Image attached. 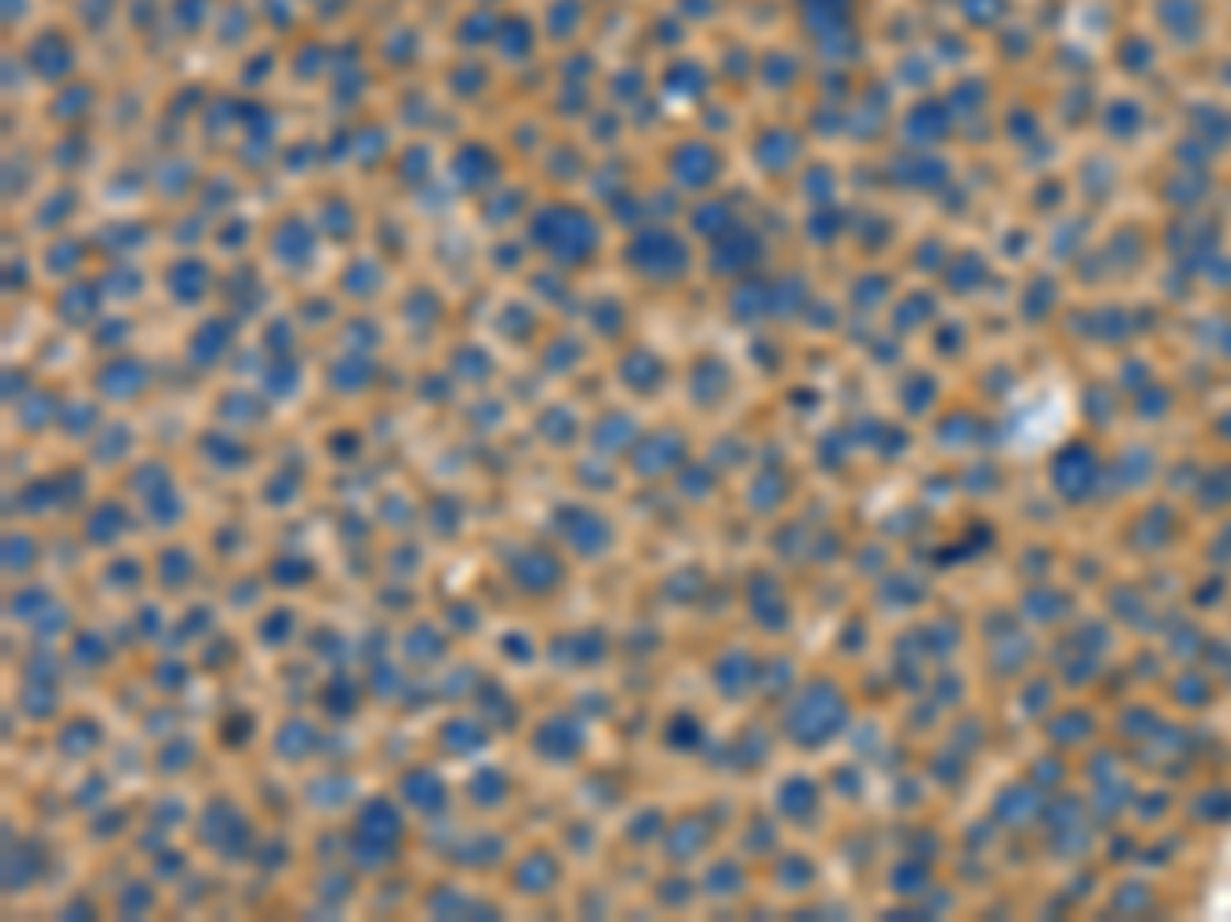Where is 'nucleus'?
Returning <instances> with one entry per match:
<instances>
[{
  "mask_svg": "<svg viewBox=\"0 0 1231 922\" xmlns=\"http://www.w3.org/2000/svg\"><path fill=\"white\" fill-rule=\"evenodd\" d=\"M251 734H255V714H251V710H235V714H226V726H222L226 743L239 746L242 738H251Z\"/></svg>",
  "mask_w": 1231,
  "mask_h": 922,
  "instance_id": "32",
  "label": "nucleus"
},
{
  "mask_svg": "<svg viewBox=\"0 0 1231 922\" xmlns=\"http://www.w3.org/2000/svg\"><path fill=\"white\" fill-rule=\"evenodd\" d=\"M530 746L546 762H575L587 746V729L579 726V717H546L530 734Z\"/></svg>",
  "mask_w": 1231,
  "mask_h": 922,
  "instance_id": "6",
  "label": "nucleus"
},
{
  "mask_svg": "<svg viewBox=\"0 0 1231 922\" xmlns=\"http://www.w3.org/2000/svg\"><path fill=\"white\" fill-rule=\"evenodd\" d=\"M534 239L551 254H558V259H584L596 246V226L587 222L584 213H575V209H546L538 218Z\"/></svg>",
  "mask_w": 1231,
  "mask_h": 922,
  "instance_id": "4",
  "label": "nucleus"
},
{
  "mask_svg": "<svg viewBox=\"0 0 1231 922\" xmlns=\"http://www.w3.org/2000/svg\"><path fill=\"white\" fill-rule=\"evenodd\" d=\"M551 529H555L558 541H563L575 558H584V562L603 558L616 541L612 522L591 505H558L555 513H551Z\"/></svg>",
  "mask_w": 1231,
  "mask_h": 922,
  "instance_id": "2",
  "label": "nucleus"
},
{
  "mask_svg": "<svg viewBox=\"0 0 1231 922\" xmlns=\"http://www.w3.org/2000/svg\"><path fill=\"white\" fill-rule=\"evenodd\" d=\"M706 845H710V824L702 816H682L674 820V828H665L669 861H694L706 853Z\"/></svg>",
  "mask_w": 1231,
  "mask_h": 922,
  "instance_id": "13",
  "label": "nucleus"
},
{
  "mask_svg": "<svg viewBox=\"0 0 1231 922\" xmlns=\"http://www.w3.org/2000/svg\"><path fill=\"white\" fill-rule=\"evenodd\" d=\"M135 492H140V501L149 505V517L156 525H173L181 517V492L177 484H173V476H168V468H161V463H149L140 476H135Z\"/></svg>",
  "mask_w": 1231,
  "mask_h": 922,
  "instance_id": "10",
  "label": "nucleus"
},
{
  "mask_svg": "<svg viewBox=\"0 0 1231 922\" xmlns=\"http://www.w3.org/2000/svg\"><path fill=\"white\" fill-rule=\"evenodd\" d=\"M292 627H296V611L292 607L268 611V615H263V624H259V644H263V648H280V644H287Z\"/></svg>",
  "mask_w": 1231,
  "mask_h": 922,
  "instance_id": "26",
  "label": "nucleus"
},
{
  "mask_svg": "<svg viewBox=\"0 0 1231 922\" xmlns=\"http://www.w3.org/2000/svg\"><path fill=\"white\" fill-rule=\"evenodd\" d=\"M406 836L403 808L391 795H370L349 824V857L358 869H386Z\"/></svg>",
  "mask_w": 1231,
  "mask_h": 922,
  "instance_id": "1",
  "label": "nucleus"
},
{
  "mask_svg": "<svg viewBox=\"0 0 1231 922\" xmlns=\"http://www.w3.org/2000/svg\"><path fill=\"white\" fill-rule=\"evenodd\" d=\"M682 439L677 435H657V439H645V443L636 447V460H632V468L641 472V476H665V472H674L677 463H682Z\"/></svg>",
  "mask_w": 1231,
  "mask_h": 922,
  "instance_id": "14",
  "label": "nucleus"
},
{
  "mask_svg": "<svg viewBox=\"0 0 1231 922\" xmlns=\"http://www.w3.org/2000/svg\"><path fill=\"white\" fill-rule=\"evenodd\" d=\"M313 574H316L313 562L301 558V553H284V558L271 562V579L280 582V586H301V582H308Z\"/></svg>",
  "mask_w": 1231,
  "mask_h": 922,
  "instance_id": "28",
  "label": "nucleus"
},
{
  "mask_svg": "<svg viewBox=\"0 0 1231 922\" xmlns=\"http://www.w3.org/2000/svg\"><path fill=\"white\" fill-rule=\"evenodd\" d=\"M439 746H444L448 755H460V759L484 750V746H489L484 717L477 714V717H451V722H444V729H439Z\"/></svg>",
  "mask_w": 1231,
  "mask_h": 922,
  "instance_id": "15",
  "label": "nucleus"
},
{
  "mask_svg": "<svg viewBox=\"0 0 1231 922\" xmlns=\"http://www.w3.org/2000/svg\"><path fill=\"white\" fill-rule=\"evenodd\" d=\"M361 705V689L353 677H346V672H333L329 681H325V689H320V710L329 717H349L358 714Z\"/></svg>",
  "mask_w": 1231,
  "mask_h": 922,
  "instance_id": "20",
  "label": "nucleus"
},
{
  "mask_svg": "<svg viewBox=\"0 0 1231 922\" xmlns=\"http://www.w3.org/2000/svg\"><path fill=\"white\" fill-rule=\"evenodd\" d=\"M477 714H481L484 722H497V726H513L518 705H513V701L505 698L493 681H484L481 689H477Z\"/></svg>",
  "mask_w": 1231,
  "mask_h": 922,
  "instance_id": "25",
  "label": "nucleus"
},
{
  "mask_svg": "<svg viewBox=\"0 0 1231 922\" xmlns=\"http://www.w3.org/2000/svg\"><path fill=\"white\" fill-rule=\"evenodd\" d=\"M185 296L181 299H197L201 296V287H206V271L197 267V263H185ZM173 283H181V275H173Z\"/></svg>",
  "mask_w": 1231,
  "mask_h": 922,
  "instance_id": "34",
  "label": "nucleus"
},
{
  "mask_svg": "<svg viewBox=\"0 0 1231 922\" xmlns=\"http://www.w3.org/2000/svg\"><path fill=\"white\" fill-rule=\"evenodd\" d=\"M128 508L120 501H99V505L87 513V525H83V537L87 546H116L123 534H128Z\"/></svg>",
  "mask_w": 1231,
  "mask_h": 922,
  "instance_id": "12",
  "label": "nucleus"
},
{
  "mask_svg": "<svg viewBox=\"0 0 1231 922\" xmlns=\"http://www.w3.org/2000/svg\"><path fill=\"white\" fill-rule=\"evenodd\" d=\"M197 833H201V841L210 848H218L222 857H247V853H251V824H247L239 803L226 800V795L206 808Z\"/></svg>",
  "mask_w": 1231,
  "mask_h": 922,
  "instance_id": "5",
  "label": "nucleus"
},
{
  "mask_svg": "<svg viewBox=\"0 0 1231 922\" xmlns=\"http://www.w3.org/2000/svg\"><path fill=\"white\" fill-rule=\"evenodd\" d=\"M149 907H152V890L149 886H140V881H135L132 890H128V898L120 902L123 914H140V910H149Z\"/></svg>",
  "mask_w": 1231,
  "mask_h": 922,
  "instance_id": "36",
  "label": "nucleus"
},
{
  "mask_svg": "<svg viewBox=\"0 0 1231 922\" xmlns=\"http://www.w3.org/2000/svg\"><path fill=\"white\" fill-rule=\"evenodd\" d=\"M140 579H144V566L135 558H116L107 566V582H116V586H140Z\"/></svg>",
  "mask_w": 1231,
  "mask_h": 922,
  "instance_id": "33",
  "label": "nucleus"
},
{
  "mask_svg": "<svg viewBox=\"0 0 1231 922\" xmlns=\"http://www.w3.org/2000/svg\"><path fill=\"white\" fill-rule=\"evenodd\" d=\"M45 874V848L37 841L4 833V893H25Z\"/></svg>",
  "mask_w": 1231,
  "mask_h": 922,
  "instance_id": "9",
  "label": "nucleus"
},
{
  "mask_svg": "<svg viewBox=\"0 0 1231 922\" xmlns=\"http://www.w3.org/2000/svg\"><path fill=\"white\" fill-rule=\"evenodd\" d=\"M403 652H406V660H415V665H436L439 656L448 652V640H444V632H439L436 624H415L406 632Z\"/></svg>",
  "mask_w": 1231,
  "mask_h": 922,
  "instance_id": "22",
  "label": "nucleus"
},
{
  "mask_svg": "<svg viewBox=\"0 0 1231 922\" xmlns=\"http://www.w3.org/2000/svg\"><path fill=\"white\" fill-rule=\"evenodd\" d=\"M104 386L116 389L111 398H135V389L144 386V370L132 365V361H116V365L104 373Z\"/></svg>",
  "mask_w": 1231,
  "mask_h": 922,
  "instance_id": "27",
  "label": "nucleus"
},
{
  "mask_svg": "<svg viewBox=\"0 0 1231 922\" xmlns=\"http://www.w3.org/2000/svg\"><path fill=\"white\" fill-rule=\"evenodd\" d=\"M510 791H513V783L501 767H477L472 779H468V800L477 803V808H484V812H497L501 803L510 800Z\"/></svg>",
  "mask_w": 1231,
  "mask_h": 922,
  "instance_id": "18",
  "label": "nucleus"
},
{
  "mask_svg": "<svg viewBox=\"0 0 1231 922\" xmlns=\"http://www.w3.org/2000/svg\"><path fill=\"white\" fill-rule=\"evenodd\" d=\"M399 800L415 812V816H439L448 808V779L436 767H411L399 779Z\"/></svg>",
  "mask_w": 1231,
  "mask_h": 922,
  "instance_id": "8",
  "label": "nucleus"
},
{
  "mask_svg": "<svg viewBox=\"0 0 1231 922\" xmlns=\"http://www.w3.org/2000/svg\"><path fill=\"white\" fill-rule=\"evenodd\" d=\"M682 161H690V164H677V177L690 180V185H702V180L715 173V168H710V152L698 149V144H694V149H682Z\"/></svg>",
  "mask_w": 1231,
  "mask_h": 922,
  "instance_id": "30",
  "label": "nucleus"
},
{
  "mask_svg": "<svg viewBox=\"0 0 1231 922\" xmlns=\"http://www.w3.org/2000/svg\"><path fill=\"white\" fill-rule=\"evenodd\" d=\"M629 259L632 267L649 271V275H677V271H686V246L669 230H645L629 246Z\"/></svg>",
  "mask_w": 1231,
  "mask_h": 922,
  "instance_id": "7",
  "label": "nucleus"
},
{
  "mask_svg": "<svg viewBox=\"0 0 1231 922\" xmlns=\"http://www.w3.org/2000/svg\"><path fill=\"white\" fill-rule=\"evenodd\" d=\"M316 750V726L308 717H287L275 729V755L284 762H301Z\"/></svg>",
  "mask_w": 1231,
  "mask_h": 922,
  "instance_id": "17",
  "label": "nucleus"
},
{
  "mask_svg": "<svg viewBox=\"0 0 1231 922\" xmlns=\"http://www.w3.org/2000/svg\"><path fill=\"white\" fill-rule=\"evenodd\" d=\"M505 574L510 582L522 591V595H555L563 579H567V566L555 550H542V546H513L505 553Z\"/></svg>",
  "mask_w": 1231,
  "mask_h": 922,
  "instance_id": "3",
  "label": "nucleus"
},
{
  "mask_svg": "<svg viewBox=\"0 0 1231 922\" xmlns=\"http://www.w3.org/2000/svg\"><path fill=\"white\" fill-rule=\"evenodd\" d=\"M665 746H674V750H682V755H690V750H698L706 738L702 722L694 714H669V722H665Z\"/></svg>",
  "mask_w": 1231,
  "mask_h": 922,
  "instance_id": "24",
  "label": "nucleus"
},
{
  "mask_svg": "<svg viewBox=\"0 0 1231 922\" xmlns=\"http://www.w3.org/2000/svg\"><path fill=\"white\" fill-rule=\"evenodd\" d=\"M555 652H558V660H567L575 669H591V665H600L603 656H608V636H603L600 627H584V632L563 636V640L555 644Z\"/></svg>",
  "mask_w": 1231,
  "mask_h": 922,
  "instance_id": "16",
  "label": "nucleus"
},
{
  "mask_svg": "<svg viewBox=\"0 0 1231 922\" xmlns=\"http://www.w3.org/2000/svg\"><path fill=\"white\" fill-rule=\"evenodd\" d=\"M54 705H58V693H54V684L45 681H25V693H21V710L30 717H50L54 714Z\"/></svg>",
  "mask_w": 1231,
  "mask_h": 922,
  "instance_id": "29",
  "label": "nucleus"
},
{
  "mask_svg": "<svg viewBox=\"0 0 1231 922\" xmlns=\"http://www.w3.org/2000/svg\"><path fill=\"white\" fill-rule=\"evenodd\" d=\"M513 890L526 893V898H542V893H551L558 886V878H563V865H558V857L551 853V848H530V853H522L518 861H513Z\"/></svg>",
  "mask_w": 1231,
  "mask_h": 922,
  "instance_id": "11",
  "label": "nucleus"
},
{
  "mask_svg": "<svg viewBox=\"0 0 1231 922\" xmlns=\"http://www.w3.org/2000/svg\"><path fill=\"white\" fill-rule=\"evenodd\" d=\"M197 574V562L189 550H181V546H168V550H161V558H156V582L165 586V591H181V586H189Z\"/></svg>",
  "mask_w": 1231,
  "mask_h": 922,
  "instance_id": "21",
  "label": "nucleus"
},
{
  "mask_svg": "<svg viewBox=\"0 0 1231 922\" xmlns=\"http://www.w3.org/2000/svg\"><path fill=\"white\" fill-rule=\"evenodd\" d=\"M37 553H42V546H37V537H33L30 529H9V534H4V570H9V574L33 570Z\"/></svg>",
  "mask_w": 1231,
  "mask_h": 922,
  "instance_id": "23",
  "label": "nucleus"
},
{
  "mask_svg": "<svg viewBox=\"0 0 1231 922\" xmlns=\"http://www.w3.org/2000/svg\"><path fill=\"white\" fill-rule=\"evenodd\" d=\"M501 648H505V652H518V665H530V660H534V640H530V636H522V632H510V636H501Z\"/></svg>",
  "mask_w": 1231,
  "mask_h": 922,
  "instance_id": "35",
  "label": "nucleus"
},
{
  "mask_svg": "<svg viewBox=\"0 0 1231 922\" xmlns=\"http://www.w3.org/2000/svg\"><path fill=\"white\" fill-rule=\"evenodd\" d=\"M75 652H78V660H87L90 669H99V665H107L111 648H107V640L99 636V632H83V636L75 640Z\"/></svg>",
  "mask_w": 1231,
  "mask_h": 922,
  "instance_id": "31",
  "label": "nucleus"
},
{
  "mask_svg": "<svg viewBox=\"0 0 1231 922\" xmlns=\"http://www.w3.org/2000/svg\"><path fill=\"white\" fill-rule=\"evenodd\" d=\"M99 746H104V726L95 717H75L58 729V750L66 759H87Z\"/></svg>",
  "mask_w": 1231,
  "mask_h": 922,
  "instance_id": "19",
  "label": "nucleus"
}]
</instances>
